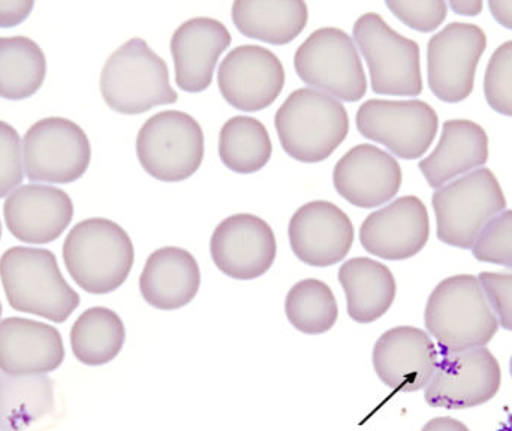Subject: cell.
<instances>
[{
	"label": "cell",
	"instance_id": "obj_1",
	"mask_svg": "<svg viewBox=\"0 0 512 431\" xmlns=\"http://www.w3.org/2000/svg\"><path fill=\"white\" fill-rule=\"evenodd\" d=\"M424 322L441 352L486 348L499 330L486 292L472 274L442 280L427 300Z\"/></svg>",
	"mask_w": 512,
	"mask_h": 431
},
{
	"label": "cell",
	"instance_id": "obj_2",
	"mask_svg": "<svg viewBox=\"0 0 512 431\" xmlns=\"http://www.w3.org/2000/svg\"><path fill=\"white\" fill-rule=\"evenodd\" d=\"M0 280L17 312L62 324L80 306V295L66 282L51 250L11 247L0 256Z\"/></svg>",
	"mask_w": 512,
	"mask_h": 431
},
{
	"label": "cell",
	"instance_id": "obj_3",
	"mask_svg": "<svg viewBox=\"0 0 512 431\" xmlns=\"http://www.w3.org/2000/svg\"><path fill=\"white\" fill-rule=\"evenodd\" d=\"M62 253L72 280L95 295L119 289L135 261L134 243L128 232L105 217L78 222L66 235Z\"/></svg>",
	"mask_w": 512,
	"mask_h": 431
},
{
	"label": "cell",
	"instance_id": "obj_4",
	"mask_svg": "<svg viewBox=\"0 0 512 431\" xmlns=\"http://www.w3.org/2000/svg\"><path fill=\"white\" fill-rule=\"evenodd\" d=\"M282 149L295 161L316 164L330 158L346 140L348 111L333 96L315 89H298L274 116Z\"/></svg>",
	"mask_w": 512,
	"mask_h": 431
},
{
	"label": "cell",
	"instance_id": "obj_5",
	"mask_svg": "<svg viewBox=\"0 0 512 431\" xmlns=\"http://www.w3.org/2000/svg\"><path fill=\"white\" fill-rule=\"evenodd\" d=\"M99 86L105 104L128 116L176 104L179 99L167 63L143 38L129 39L108 57Z\"/></svg>",
	"mask_w": 512,
	"mask_h": 431
},
{
	"label": "cell",
	"instance_id": "obj_6",
	"mask_svg": "<svg viewBox=\"0 0 512 431\" xmlns=\"http://www.w3.org/2000/svg\"><path fill=\"white\" fill-rule=\"evenodd\" d=\"M433 209L442 243L472 249L484 226L507 207L498 179L487 168L436 189Z\"/></svg>",
	"mask_w": 512,
	"mask_h": 431
},
{
	"label": "cell",
	"instance_id": "obj_7",
	"mask_svg": "<svg viewBox=\"0 0 512 431\" xmlns=\"http://www.w3.org/2000/svg\"><path fill=\"white\" fill-rule=\"evenodd\" d=\"M294 68L307 86L337 101L357 102L366 95L363 62L345 30L321 27L310 33L295 51Z\"/></svg>",
	"mask_w": 512,
	"mask_h": 431
},
{
	"label": "cell",
	"instance_id": "obj_8",
	"mask_svg": "<svg viewBox=\"0 0 512 431\" xmlns=\"http://www.w3.org/2000/svg\"><path fill=\"white\" fill-rule=\"evenodd\" d=\"M135 147L141 167L153 179L183 182L203 164L204 132L191 114L161 111L141 126Z\"/></svg>",
	"mask_w": 512,
	"mask_h": 431
},
{
	"label": "cell",
	"instance_id": "obj_9",
	"mask_svg": "<svg viewBox=\"0 0 512 431\" xmlns=\"http://www.w3.org/2000/svg\"><path fill=\"white\" fill-rule=\"evenodd\" d=\"M354 42L369 66L372 90L378 95L418 96L423 92L420 45L391 29L375 12L354 24Z\"/></svg>",
	"mask_w": 512,
	"mask_h": 431
},
{
	"label": "cell",
	"instance_id": "obj_10",
	"mask_svg": "<svg viewBox=\"0 0 512 431\" xmlns=\"http://www.w3.org/2000/svg\"><path fill=\"white\" fill-rule=\"evenodd\" d=\"M92 159L89 137L65 117L33 123L23 137L24 174L30 182L68 185L86 174Z\"/></svg>",
	"mask_w": 512,
	"mask_h": 431
},
{
	"label": "cell",
	"instance_id": "obj_11",
	"mask_svg": "<svg viewBox=\"0 0 512 431\" xmlns=\"http://www.w3.org/2000/svg\"><path fill=\"white\" fill-rule=\"evenodd\" d=\"M357 129L364 138L387 147L397 158H421L438 134L439 119L427 102L370 99L355 117Z\"/></svg>",
	"mask_w": 512,
	"mask_h": 431
},
{
	"label": "cell",
	"instance_id": "obj_12",
	"mask_svg": "<svg viewBox=\"0 0 512 431\" xmlns=\"http://www.w3.org/2000/svg\"><path fill=\"white\" fill-rule=\"evenodd\" d=\"M501 385V366L490 349L439 351L438 367L424 388V399L430 408L463 411L495 399Z\"/></svg>",
	"mask_w": 512,
	"mask_h": 431
},
{
	"label": "cell",
	"instance_id": "obj_13",
	"mask_svg": "<svg viewBox=\"0 0 512 431\" xmlns=\"http://www.w3.org/2000/svg\"><path fill=\"white\" fill-rule=\"evenodd\" d=\"M486 47V33L475 24L451 23L436 33L427 47V72L433 95L450 104L469 98Z\"/></svg>",
	"mask_w": 512,
	"mask_h": 431
},
{
	"label": "cell",
	"instance_id": "obj_14",
	"mask_svg": "<svg viewBox=\"0 0 512 431\" xmlns=\"http://www.w3.org/2000/svg\"><path fill=\"white\" fill-rule=\"evenodd\" d=\"M218 84L231 107L254 113L279 98L285 86V68L273 51L259 45H240L222 60Z\"/></svg>",
	"mask_w": 512,
	"mask_h": 431
},
{
	"label": "cell",
	"instance_id": "obj_15",
	"mask_svg": "<svg viewBox=\"0 0 512 431\" xmlns=\"http://www.w3.org/2000/svg\"><path fill=\"white\" fill-rule=\"evenodd\" d=\"M216 267L231 279L254 280L264 276L274 259L277 244L264 219L240 213L222 220L210 241Z\"/></svg>",
	"mask_w": 512,
	"mask_h": 431
},
{
	"label": "cell",
	"instance_id": "obj_16",
	"mask_svg": "<svg viewBox=\"0 0 512 431\" xmlns=\"http://www.w3.org/2000/svg\"><path fill=\"white\" fill-rule=\"evenodd\" d=\"M439 349L426 331L396 327L385 331L373 348V369L388 388L417 393L432 381Z\"/></svg>",
	"mask_w": 512,
	"mask_h": 431
},
{
	"label": "cell",
	"instance_id": "obj_17",
	"mask_svg": "<svg viewBox=\"0 0 512 431\" xmlns=\"http://www.w3.org/2000/svg\"><path fill=\"white\" fill-rule=\"evenodd\" d=\"M292 252L304 264L331 267L346 258L354 244V225L336 204L312 201L292 215L288 226Z\"/></svg>",
	"mask_w": 512,
	"mask_h": 431
},
{
	"label": "cell",
	"instance_id": "obj_18",
	"mask_svg": "<svg viewBox=\"0 0 512 431\" xmlns=\"http://www.w3.org/2000/svg\"><path fill=\"white\" fill-rule=\"evenodd\" d=\"M430 220L420 198L402 197L366 217L360 229L361 246L370 255L403 261L426 247Z\"/></svg>",
	"mask_w": 512,
	"mask_h": 431
},
{
	"label": "cell",
	"instance_id": "obj_19",
	"mask_svg": "<svg viewBox=\"0 0 512 431\" xmlns=\"http://www.w3.org/2000/svg\"><path fill=\"white\" fill-rule=\"evenodd\" d=\"M402 179L396 158L372 144L352 147L333 171L334 188L340 197L360 209H375L393 200Z\"/></svg>",
	"mask_w": 512,
	"mask_h": 431
},
{
	"label": "cell",
	"instance_id": "obj_20",
	"mask_svg": "<svg viewBox=\"0 0 512 431\" xmlns=\"http://www.w3.org/2000/svg\"><path fill=\"white\" fill-rule=\"evenodd\" d=\"M74 203L62 189L29 183L15 189L3 204L6 228L27 244L56 241L71 225Z\"/></svg>",
	"mask_w": 512,
	"mask_h": 431
},
{
	"label": "cell",
	"instance_id": "obj_21",
	"mask_svg": "<svg viewBox=\"0 0 512 431\" xmlns=\"http://www.w3.org/2000/svg\"><path fill=\"white\" fill-rule=\"evenodd\" d=\"M65 361L62 334L53 325L32 319L0 321V372L9 376L47 375Z\"/></svg>",
	"mask_w": 512,
	"mask_h": 431
},
{
	"label": "cell",
	"instance_id": "obj_22",
	"mask_svg": "<svg viewBox=\"0 0 512 431\" xmlns=\"http://www.w3.org/2000/svg\"><path fill=\"white\" fill-rule=\"evenodd\" d=\"M230 44V30L215 18L195 17L180 24L171 38L177 86L189 93L204 92Z\"/></svg>",
	"mask_w": 512,
	"mask_h": 431
},
{
	"label": "cell",
	"instance_id": "obj_23",
	"mask_svg": "<svg viewBox=\"0 0 512 431\" xmlns=\"http://www.w3.org/2000/svg\"><path fill=\"white\" fill-rule=\"evenodd\" d=\"M201 271L197 259L182 247H161L147 258L140 276L144 300L159 310H177L197 297Z\"/></svg>",
	"mask_w": 512,
	"mask_h": 431
},
{
	"label": "cell",
	"instance_id": "obj_24",
	"mask_svg": "<svg viewBox=\"0 0 512 431\" xmlns=\"http://www.w3.org/2000/svg\"><path fill=\"white\" fill-rule=\"evenodd\" d=\"M489 159V137L471 120H448L432 155L420 162V170L433 189L442 188L472 171L480 170Z\"/></svg>",
	"mask_w": 512,
	"mask_h": 431
},
{
	"label": "cell",
	"instance_id": "obj_25",
	"mask_svg": "<svg viewBox=\"0 0 512 431\" xmlns=\"http://www.w3.org/2000/svg\"><path fill=\"white\" fill-rule=\"evenodd\" d=\"M339 282L346 294L349 318L358 324L378 321L396 300L393 273L375 259H349L340 267Z\"/></svg>",
	"mask_w": 512,
	"mask_h": 431
},
{
	"label": "cell",
	"instance_id": "obj_26",
	"mask_svg": "<svg viewBox=\"0 0 512 431\" xmlns=\"http://www.w3.org/2000/svg\"><path fill=\"white\" fill-rule=\"evenodd\" d=\"M231 12L234 24L246 38L273 45L294 41L309 20V9L300 0H239Z\"/></svg>",
	"mask_w": 512,
	"mask_h": 431
},
{
	"label": "cell",
	"instance_id": "obj_27",
	"mask_svg": "<svg viewBox=\"0 0 512 431\" xmlns=\"http://www.w3.org/2000/svg\"><path fill=\"white\" fill-rule=\"evenodd\" d=\"M54 409V382L47 375L0 373V431H26Z\"/></svg>",
	"mask_w": 512,
	"mask_h": 431
},
{
	"label": "cell",
	"instance_id": "obj_28",
	"mask_svg": "<svg viewBox=\"0 0 512 431\" xmlns=\"http://www.w3.org/2000/svg\"><path fill=\"white\" fill-rule=\"evenodd\" d=\"M47 77V57L27 36L0 38V98L23 101L35 95Z\"/></svg>",
	"mask_w": 512,
	"mask_h": 431
},
{
	"label": "cell",
	"instance_id": "obj_29",
	"mask_svg": "<svg viewBox=\"0 0 512 431\" xmlns=\"http://www.w3.org/2000/svg\"><path fill=\"white\" fill-rule=\"evenodd\" d=\"M74 357L86 366L111 363L123 349L125 325L114 310L92 307L78 316L69 334Z\"/></svg>",
	"mask_w": 512,
	"mask_h": 431
},
{
	"label": "cell",
	"instance_id": "obj_30",
	"mask_svg": "<svg viewBox=\"0 0 512 431\" xmlns=\"http://www.w3.org/2000/svg\"><path fill=\"white\" fill-rule=\"evenodd\" d=\"M271 153L270 135L258 119L236 116L222 126L219 158L228 170L239 174L258 173L270 161Z\"/></svg>",
	"mask_w": 512,
	"mask_h": 431
},
{
	"label": "cell",
	"instance_id": "obj_31",
	"mask_svg": "<svg viewBox=\"0 0 512 431\" xmlns=\"http://www.w3.org/2000/svg\"><path fill=\"white\" fill-rule=\"evenodd\" d=\"M289 324L301 333L316 336L330 331L339 318L336 297L327 283L304 279L289 289L285 300Z\"/></svg>",
	"mask_w": 512,
	"mask_h": 431
},
{
	"label": "cell",
	"instance_id": "obj_32",
	"mask_svg": "<svg viewBox=\"0 0 512 431\" xmlns=\"http://www.w3.org/2000/svg\"><path fill=\"white\" fill-rule=\"evenodd\" d=\"M478 261L512 268V210L493 217L472 246Z\"/></svg>",
	"mask_w": 512,
	"mask_h": 431
},
{
	"label": "cell",
	"instance_id": "obj_33",
	"mask_svg": "<svg viewBox=\"0 0 512 431\" xmlns=\"http://www.w3.org/2000/svg\"><path fill=\"white\" fill-rule=\"evenodd\" d=\"M484 95L493 110L512 117V41L493 53L484 77Z\"/></svg>",
	"mask_w": 512,
	"mask_h": 431
},
{
	"label": "cell",
	"instance_id": "obj_34",
	"mask_svg": "<svg viewBox=\"0 0 512 431\" xmlns=\"http://www.w3.org/2000/svg\"><path fill=\"white\" fill-rule=\"evenodd\" d=\"M24 179L23 143L14 126L0 120V198L9 197Z\"/></svg>",
	"mask_w": 512,
	"mask_h": 431
},
{
	"label": "cell",
	"instance_id": "obj_35",
	"mask_svg": "<svg viewBox=\"0 0 512 431\" xmlns=\"http://www.w3.org/2000/svg\"><path fill=\"white\" fill-rule=\"evenodd\" d=\"M387 8L399 18L402 23L418 32H433L438 29L448 14L445 2H399L390 0Z\"/></svg>",
	"mask_w": 512,
	"mask_h": 431
},
{
	"label": "cell",
	"instance_id": "obj_36",
	"mask_svg": "<svg viewBox=\"0 0 512 431\" xmlns=\"http://www.w3.org/2000/svg\"><path fill=\"white\" fill-rule=\"evenodd\" d=\"M478 280L498 318L499 327L512 331V273L484 271Z\"/></svg>",
	"mask_w": 512,
	"mask_h": 431
},
{
	"label": "cell",
	"instance_id": "obj_37",
	"mask_svg": "<svg viewBox=\"0 0 512 431\" xmlns=\"http://www.w3.org/2000/svg\"><path fill=\"white\" fill-rule=\"evenodd\" d=\"M35 8L33 0H17V2H0V27L18 26L29 17L32 9Z\"/></svg>",
	"mask_w": 512,
	"mask_h": 431
},
{
	"label": "cell",
	"instance_id": "obj_38",
	"mask_svg": "<svg viewBox=\"0 0 512 431\" xmlns=\"http://www.w3.org/2000/svg\"><path fill=\"white\" fill-rule=\"evenodd\" d=\"M421 431H471L462 421L451 417H438L430 420Z\"/></svg>",
	"mask_w": 512,
	"mask_h": 431
},
{
	"label": "cell",
	"instance_id": "obj_39",
	"mask_svg": "<svg viewBox=\"0 0 512 431\" xmlns=\"http://www.w3.org/2000/svg\"><path fill=\"white\" fill-rule=\"evenodd\" d=\"M490 12L495 20L507 29H512V2H489Z\"/></svg>",
	"mask_w": 512,
	"mask_h": 431
},
{
	"label": "cell",
	"instance_id": "obj_40",
	"mask_svg": "<svg viewBox=\"0 0 512 431\" xmlns=\"http://www.w3.org/2000/svg\"><path fill=\"white\" fill-rule=\"evenodd\" d=\"M451 9L457 12L459 15H468V17H474V15L481 14L483 11V2H451Z\"/></svg>",
	"mask_w": 512,
	"mask_h": 431
},
{
	"label": "cell",
	"instance_id": "obj_41",
	"mask_svg": "<svg viewBox=\"0 0 512 431\" xmlns=\"http://www.w3.org/2000/svg\"><path fill=\"white\" fill-rule=\"evenodd\" d=\"M499 431H512V427H504V429H501Z\"/></svg>",
	"mask_w": 512,
	"mask_h": 431
},
{
	"label": "cell",
	"instance_id": "obj_42",
	"mask_svg": "<svg viewBox=\"0 0 512 431\" xmlns=\"http://www.w3.org/2000/svg\"><path fill=\"white\" fill-rule=\"evenodd\" d=\"M510 373H511V378H512V357H511V360H510Z\"/></svg>",
	"mask_w": 512,
	"mask_h": 431
},
{
	"label": "cell",
	"instance_id": "obj_43",
	"mask_svg": "<svg viewBox=\"0 0 512 431\" xmlns=\"http://www.w3.org/2000/svg\"><path fill=\"white\" fill-rule=\"evenodd\" d=\"M0 238H2V222H0Z\"/></svg>",
	"mask_w": 512,
	"mask_h": 431
},
{
	"label": "cell",
	"instance_id": "obj_44",
	"mask_svg": "<svg viewBox=\"0 0 512 431\" xmlns=\"http://www.w3.org/2000/svg\"><path fill=\"white\" fill-rule=\"evenodd\" d=\"M0 316H2V303H0Z\"/></svg>",
	"mask_w": 512,
	"mask_h": 431
}]
</instances>
